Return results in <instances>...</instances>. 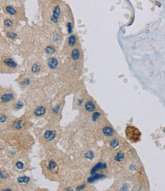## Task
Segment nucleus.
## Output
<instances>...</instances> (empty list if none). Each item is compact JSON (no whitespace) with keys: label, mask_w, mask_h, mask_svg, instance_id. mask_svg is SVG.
<instances>
[{"label":"nucleus","mask_w":165,"mask_h":191,"mask_svg":"<svg viewBox=\"0 0 165 191\" xmlns=\"http://www.w3.org/2000/svg\"><path fill=\"white\" fill-rule=\"evenodd\" d=\"M98 110V107L95 101L92 98L88 96L85 103L84 104L82 109L81 110V112H82L84 114H86V115H90L91 113H93Z\"/></svg>","instance_id":"nucleus-16"},{"label":"nucleus","mask_w":165,"mask_h":191,"mask_svg":"<svg viewBox=\"0 0 165 191\" xmlns=\"http://www.w3.org/2000/svg\"><path fill=\"white\" fill-rule=\"evenodd\" d=\"M36 137L39 143L47 149H52L58 143L61 136L62 130L56 122L49 121L45 126L35 129Z\"/></svg>","instance_id":"nucleus-2"},{"label":"nucleus","mask_w":165,"mask_h":191,"mask_svg":"<svg viewBox=\"0 0 165 191\" xmlns=\"http://www.w3.org/2000/svg\"><path fill=\"white\" fill-rule=\"evenodd\" d=\"M0 110H0V126H1V131H2L14 117L12 114V110L10 108H3Z\"/></svg>","instance_id":"nucleus-13"},{"label":"nucleus","mask_w":165,"mask_h":191,"mask_svg":"<svg viewBox=\"0 0 165 191\" xmlns=\"http://www.w3.org/2000/svg\"><path fill=\"white\" fill-rule=\"evenodd\" d=\"M18 69V63L9 56H2L0 62V72L2 74H12Z\"/></svg>","instance_id":"nucleus-10"},{"label":"nucleus","mask_w":165,"mask_h":191,"mask_svg":"<svg viewBox=\"0 0 165 191\" xmlns=\"http://www.w3.org/2000/svg\"><path fill=\"white\" fill-rule=\"evenodd\" d=\"M15 82H17L18 85L22 90H28L29 89L34 82V77L30 74H24L21 75Z\"/></svg>","instance_id":"nucleus-12"},{"label":"nucleus","mask_w":165,"mask_h":191,"mask_svg":"<svg viewBox=\"0 0 165 191\" xmlns=\"http://www.w3.org/2000/svg\"><path fill=\"white\" fill-rule=\"evenodd\" d=\"M2 139L4 140L9 148H14L21 153H27L29 148L34 143V138L27 131L2 132Z\"/></svg>","instance_id":"nucleus-3"},{"label":"nucleus","mask_w":165,"mask_h":191,"mask_svg":"<svg viewBox=\"0 0 165 191\" xmlns=\"http://www.w3.org/2000/svg\"><path fill=\"white\" fill-rule=\"evenodd\" d=\"M44 64L40 60H35L34 61L31 62L30 66H29V71L30 75H39L40 73L42 72L44 70Z\"/></svg>","instance_id":"nucleus-17"},{"label":"nucleus","mask_w":165,"mask_h":191,"mask_svg":"<svg viewBox=\"0 0 165 191\" xmlns=\"http://www.w3.org/2000/svg\"><path fill=\"white\" fill-rule=\"evenodd\" d=\"M30 167V162L27 153L21 154L12 160V168L16 173L22 174L28 171Z\"/></svg>","instance_id":"nucleus-8"},{"label":"nucleus","mask_w":165,"mask_h":191,"mask_svg":"<svg viewBox=\"0 0 165 191\" xmlns=\"http://www.w3.org/2000/svg\"><path fill=\"white\" fill-rule=\"evenodd\" d=\"M4 11L5 12L10 15L11 17H17L18 18V15H19V13H18V10L16 9H14L13 6H7L4 8Z\"/></svg>","instance_id":"nucleus-25"},{"label":"nucleus","mask_w":165,"mask_h":191,"mask_svg":"<svg viewBox=\"0 0 165 191\" xmlns=\"http://www.w3.org/2000/svg\"><path fill=\"white\" fill-rule=\"evenodd\" d=\"M70 56H71V59H72V61H74V62L79 61L82 58V53H81V50H80L79 47H76L73 49H72Z\"/></svg>","instance_id":"nucleus-24"},{"label":"nucleus","mask_w":165,"mask_h":191,"mask_svg":"<svg viewBox=\"0 0 165 191\" xmlns=\"http://www.w3.org/2000/svg\"><path fill=\"white\" fill-rule=\"evenodd\" d=\"M6 37L11 40H14L16 38L17 34L14 31H6Z\"/></svg>","instance_id":"nucleus-29"},{"label":"nucleus","mask_w":165,"mask_h":191,"mask_svg":"<svg viewBox=\"0 0 165 191\" xmlns=\"http://www.w3.org/2000/svg\"><path fill=\"white\" fill-rule=\"evenodd\" d=\"M77 44V37L75 34H71L67 39V46L68 48L73 49L76 47Z\"/></svg>","instance_id":"nucleus-27"},{"label":"nucleus","mask_w":165,"mask_h":191,"mask_svg":"<svg viewBox=\"0 0 165 191\" xmlns=\"http://www.w3.org/2000/svg\"><path fill=\"white\" fill-rule=\"evenodd\" d=\"M18 99V96L12 87H1L0 88V109L10 108Z\"/></svg>","instance_id":"nucleus-7"},{"label":"nucleus","mask_w":165,"mask_h":191,"mask_svg":"<svg viewBox=\"0 0 165 191\" xmlns=\"http://www.w3.org/2000/svg\"><path fill=\"white\" fill-rule=\"evenodd\" d=\"M16 183L19 189H22L24 190L30 189L34 185V181L32 178L23 174L18 176V177L16 178Z\"/></svg>","instance_id":"nucleus-15"},{"label":"nucleus","mask_w":165,"mask_h":191,"mask_svg":"<svg viewBox=\"0 0 165 191\" xmlns=\"http://www.w3.org/2000/svg\"><path fill=\"white\" fill-rule=\"evenodd\" d=\"M65 103V98L60 97L55 98L51 101L46 116L47 117L49 121H53L56 123L60 122L62 118V113Z\"/></svg>","instance_id":"nucleus-6"},{"label":"nucleus","mask_w":165,"mask_h":191,"mask_svg":"<svg viewBox=\"0 0 165 191\" xmlns=\"http://www.w3.org/2000/svg\"><path fill=\"white\" fill-rule=\"evenodd\" d=\"M122 139L119 138L118 136H115L114 138H112L111 139H110L109 141H107L108 142V147L109 148L112 150V151H118L120 148L121 146V143H122Z\"/></svg>","instance_id":"nucleus-19"},{"label":"nucleus","mask_w":165,"mask_h":191,"mask_svg":"<svg viewBox=\"0 0 165 191\" xmlns=\"http://www.w3.org/2000/svg\"><path fill=\"white\" fill-rule=\"evenodd\" d=\"M40 166L44 175L48 180L59 181L62 179L61 166L56 160V157L50 156L44 159L40 163Z\"/></svg>","instance_id":"nucleus-4"},{"label":"nucleus","mask_w":165,"mask_h":191,"mask_svg":"<svg viewBox=\"0 0 165 191\" xmlns=\"http://www.w3.org/2000/svg\"><path fill=\"white\" fill-rule=\"evenodd\" d=\"M126 139L132 143H136L141 139V132L139 129L132 125H128L125 129Z\"/></svg>","instance_id":"nucleus-11"},{"label":"nucleus","mask_w":165,"mask_h":191,"mask_svg":"<svg viewBox=\"0 0 165 191\" xmlns=\"http://www.w3.org/2000/svg\"><path fill=\"white\" fill-rule=\"evenodd\" d=\"M33 126L31 118L24 113L22 117H14L7 125L4 131L7 132H22L28 131Z\"/></svg>","instance_id":"nucleus-5"},{"label":"nucleus","mask_w":165,"mask_h":191,"mask_svg":"<svg viewBox=\"0 0 165 191\" xmlns=\"http://www.w3.org/2000/svg\"><path fill=\"white\" fill-rule=\"evenodd\" d=\"M60 15V8L59 6H57L54 8V9L52 11V15L50 18L51 22L53 23H57L58 20H59Z\"/></svg>","instance_id":"nucleus-26"},{"label":"nucleus","mask_w":165,"mask_h":191,"mask_svg":"<svg viewBox=\"0 0 165 191\" xmlns=\"http://www.w3.org/2000/svg\"><path fill=\"white\" fill-rule=\"evenodd\" d=\"M98 134L100 137L105 141H109L116 136L114 128L104 117L98 123Z\"/></svg>","instance_id":"nucleus-9"},{"label":"nucleus","mask_w":165,"mask_h":191,"mask_svg":"<svg viewBox=\"0 0 165 191\" xmlns=\"http://www.w3.org/2000/svg\"><path fill=\"white\" fill-rule=\"evenodd\" d=\"M46 65L50 70H55L58 68L60 65V61L56 56H51L48 57V59L46 60Z\"/></svg>","instance_id":"nucleus-23"},{"label":"nucleus","mask_w":165,"mask_h":191,"mask_svg":"<svg viewBox=\"0 0 165 191\" xmlns=\"http://www.w3.org/2000/svg\"><path fill=\"white\" fill-rule=\"evenodd\" d=\"M25 105H26V103H25L24 98H18L12 104L10 109L12 110V111H18V110H21L22 109H23L24 107H25Z\"/></svg>","instance_id":"nucleus-20"},{"label":"nucleus","mask_w":165,"mask_h":191,"mask_svg":"<svg viewBox=\"0 0 165 191\" xmlns=\"http://www.w3.org/2000/svg\"><path fill=\"white\" fill-rule=\"evenodd\" d=\"M52 40L54 42H58L59 40H60V35L58 34H56V33L53 34L52 36Z\"/></svg>","instance_id":"nucleus-30"},{"label":"nucleus","mask_w":165,"mask_h":191,"mask_svg":"<svg viewBox=\"0 0 165 191\" xmlns=\"http://www.w3.org/2000/svg\"><path fill=\"white\" fill-rule=\"evenodd\" d=\"M19 187H18L16 181H11L6 183L0 184V190L1 191H14L18 190Z\"/></svg>","instance_id":"nucleus-22"},{"label":"nucleus","mask_w":165,"mask_h":191,"mask_svg":"<svg viewBox=\"0 0 165 191\" xmlns=\"http://www.w3.org/2000/svg\"><path fill=\"white\" fill-rule=\"evenodd\" d=\"M68 33H71L72 27H71V24H70V23H68Z\"/></svg>","instance_id":"nucleus-31"},{"label":"nucleus","mask_w":165,"mask_h":191,"mask_svg":"<svg viewBox=\"0 0 165 191\" xmlns=\"http://www.w3.org/2000/svg\"><path fill=\"white\" fill-rule=\"evenodd\" d=\"M18 22L16 21L15 18H6L3 21V27L4 30L6 31H14L18 26Z\"/></svg>","instance_id":"nucleus-18"},{"label":"nucleus","mask_w":165,"mask_h":191,"mask_svg":"<svg viewBox=\"0 0 165 191\" xmlns=\"http://www.w3.org/2000/svg\"><path fill=\"white\" fill-rule=\"evenodd\" d=\"M25 100V113L32 119H40L46 116L51 101L44 92H33Z\"/></svg>","instance_id":"nucleus-1"},{"label":"nucleus","mask_w":165,"mask_h":191,"mask_svg":"<svg viewBox=\"0 0 165 191\" xmlns=\"http://www.w3.org/2000/svg\"><path fill=\"white\" fill-rule=\"evenodd\" d=\"M88 97V95L85 92H83V91L76 94V95L74 96V98H73L72 109L81 111Z\"/></svg>","instance_id":"nucleus-14"},{"label":"nucleus","mask_w":165,"mask_h":191,"mask_svg":"<svg viewBox=\"0 0 165 191\" xmlns=\"http://www.w3.org/2000/svg\"><path fill=\"white\" fill-rule=\"evenodd\" d=\"M44 51H45V53L49 56H53L55 53H56V46H55L54 44H48L45 49H44Z\"/></svg>","instance_id":"nucleus-28"},{"label":"nucleus","mask_w":165,"mask_h":191,"mask_svg":"<svg viewBox=\"0 0 165 191\" xmlns=\"http://www.w3.org/2000/svg\"><path fill=\"white\" fill-rule=\"evenodd\" d=\"M11 181L13 180L9 172H8L5 168L1 167V169H0V184L6 183Z\"/></svg>","instance_id":"nucleus-21"}]
</instances>
